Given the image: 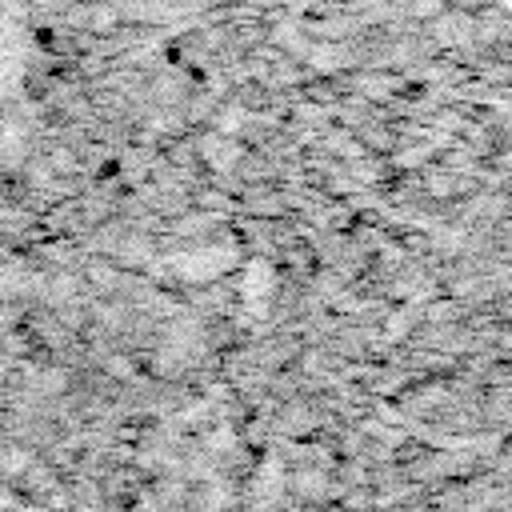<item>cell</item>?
I'll return each mask as SVG.
<instances>
[{
  "mask_svg": "<svg viewBox=\"0 0 512 512\" xmlns=\"http://www.w3.org/2000/svg\"><path fill=\"white\" fill-rule=\"evenodd\" d=\"M504 4H508V8H512V0H504Z\"/></svg>",
  "mask_w": 512,
  "mask_h": 512,
  "instance_id": "1",
  "label": "cell"
}]
</instances>
